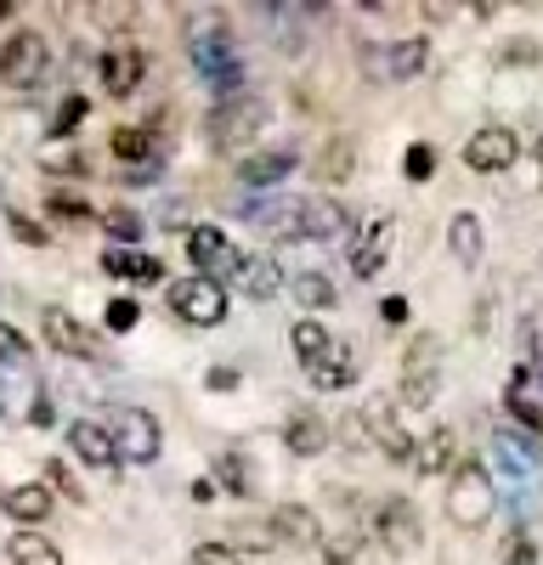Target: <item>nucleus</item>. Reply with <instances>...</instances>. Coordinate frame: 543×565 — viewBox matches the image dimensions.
<instances>
[{"mask_svg": "<svg viewBox=\"0 0 543 565\" xmlns=\"http://www.w3.org/2000/svg\"><path fill=\"white\" fill-rule=\"evenodd\" d=\"M188 57L210 79L215 103H238L244 97V52L233 45L226 12H193L188 18Z\"/></svg>", "mask_w": 543, "mask_h": 565, "instance_id": "f257e3e1", "label": "nucleus"}, {"mask_svg": "<svg viewBox=\"0 0 543 565\" xmlns=\"http://www.w3.org/2000/svg\"><path fill=\"white\" fill-rule=\"evenodd\" d=\"M498 509V492H492V476L481 458H459L447 476V521L459 532H481Z\"/></svg>", "mask_w": 543, "mask_h": 565, "instance_id": "f03ea898", "label": "nucleus"}, {"mask_svg": "<svg viewBox=\"0 0 543 565\" xmlns=\"http://www.w3.org/2000/svg\"><path fill=\"white\" fill-rule=\"evenodd\" d=\"M266 130V103L260 97H238V103H215L204 119V141L215 153H244L255 148V136Z\"/></svg>", "mask_w": 543, "mask_h": 565, "instance_id": "7ed1b4c3", "label": "nucleus"}, {"mask_svg": "<svg viewBox=\"0 0 543 565\" xmlns=\"http://www.w3.org/2000/svg\"><path fill=\"white\" fill-rule=\"evenodd\" d=\"M391 244H396V221H391L385 210L362 215V221L351 226V244H345L351 277H356V282H374V277L385 271V260H391Z\"/></svg>", "mask_w": 543, "mask_h": 565, "instance_id": "20e7f679", "label": "nucleus"}, {"mask_svg": "<svg viewBox=\"0 0 543 565\" xmlns=\"http://www.w3.org/2000/svg\"><path fill=\"white\" fill-rule=\"evenodd\" d=\"M45 68H52V45H45V34H34V29L7 34V45H0V79H7L12 90L40 85Z\"/></svg>", "mask_w": 543, "mask_h": 565, "instance_id": "39448f33", "label": "nucleus"}, {"mask_svg": "<svg viewBox=\"0 0 543 565\" xmlns=\"http://www.w3.org/2000/svg\"><path fill=\"white\" fill-rule=\"evenodd\" d=\"M425 57H430V45L414 34V40H380L362 52V74L380 79V85H402V79H414L425 74Z\"/></svg>", "mask_w": 543, "mask_h": 565, "instance_id": "423d86ee", "label": "nucleus"}, {"mask_svg": "<svg viewBox=\"0 0 543 565\" xmlns=\"http://www.w3.org/2000/svg\"><path fill=\"white\" fill-rule=\"evenodd\" d=\"M170 311L188 322V328H221L226 322V289L221 282H210V277H181V282H170Z\"/></svg>", "mask_w": 543, "mask_h": 565, "instance_id": "0eeeda50", "label": "nucleus"}, {"mask_svg": "<svg viewBox=\"0 0 543 565\" xmlns=\"http://www.w3.org/2000/svg\"><path fill=\"white\" fill-rule=\"evenodd\" d=\"M188 260H193V277H210L226 289V277H238V266H244V249L226 238L221 226H193L188 232Z\"/></svg>", "mask_w": 543, "mask_h": 565, "instance_id": "6e6552de", "label": "nucleus"}, {"mask_svg": "<svg viewBox=\"0 0 543 565\" xmlns=\"http://www.w3.org/2000/svg\"><path fill=\"white\" fill-rule=\"evenodd\" d=\"M108 436H114L119 458H130V463H153V458H159V447H164V430H159V418H153L148 407H130V402H125V407L114 413Z\"/></svg>", "mask_w": 543, "mask_h": 565, "instance_id": "1a4fd4ad", "label": "nucleus"}, {"mask_svg": "<svg viewBox=\"0 0 543 565\" xmlns=\"http://www.w3.org/2000/svg\"><path fill=\"white\" fill-rule=\"evenodd\" d=\"M436 356H441L436 334H419L414 345H407V356H402V407H430L436 402V385H441Z\"/></svg>", "mask_w": 543, "mask_h": 565, "instance_id": "9d476101", "label": "nucleus"}, {"mask_svg": "<svg viewBox=\"0 0 543 565\" xmlns=\"http://www.w3.org/2000/svg\"><path fill=\"white\" fill-rule=\"evenodd\" d=\"M521 159V136L510 125H481L470 141H465V164L476 175H498V170H510Z\"/></svg>", "mask_w": 543, "mask_h": 565, "instance_id": "9b49d317", "label": "nucleus"}, {"mask_svg": "<svg viewBox=\"0 0 543 565\" xmlns=\"http://www.w3.org/2000/svg\"><path fill=\"white\" fill-rule=\"evenodd\" d=\"M362 430H369V441L391 458V463H414V436L402 430V418H396V407L385 402V396H369V407H362Z\"/></svg>", "mask_w": 543, "mask_h": 565, "instance_id": "f8f14e48", "label": "nucleus"}, {"mask_svg": "<svg viewBox=\"0 0 543 565\" xmlns=\"http://www.w3.org/2000/svg\"><path fill=\"white\" fill-rule=\"evenodd\" d=\"M103 90H108V97H136V90H142V74H148V52H142V45H130V40H114L108 45V52H103Z\"/></svg>", "mask_w": 543, "mask_h": 565, "instance_id": "ddd939ff", "label": "nucleus"}, {"mask_svg": "<svg viewBox=\"0 0 543 565\" xmlns=\"http://www.w3.org/2000/svg\"><path fill=\"white\" fill-rule=\"evenodd\" d=\"M40 322H45V340H52L63 356H79V362H108V345L91 334L85 322H74L63 306H45L40 311Z\"/></svg>", "mask_w": 543, "mask_h": 565, "instance_id": "4468645a", "label": "nucleus"}, {"mask_svg": "<svg viewBox=\"0 0 543 565\" xmlns=\"http://www.w3.org/2000/svg\"><path fill=\"white\" fill-rule=\"evenodd\" d=\"M374 537H380L391 554H414V548L425 543V532H419V509L407 503V498H385V503L374 509Z\"/></svg>", "mask_w": 543, "mask_h": 565, "instance_id": "2eb2a0df", "label": "nucleus"}, {"mask_svg": "<svg viewBox=\"0 0 543 565\" xmlns=\"http://www.w3.org/2000/svg\"><path fill=\"white\" fill-rule=\"evenodd\" d=\"M266 532H272V548L278 543L284 548H323V521H317V509H306V503H278Z\"/></svg>", "mask_w": 543, "mask_h": 565, "instance_id": "dca6fc26", "label": "nucleus"}, {"mask_svg": "<svg viewBox=\"0 0 543 565\" xmlns=\"http://www.w3.org/2000/svg\"><path fill=\"white\" fill-rule=\"evenodd\" d=\"M295 148L284 141V148H255V153H244L238 159V181L249 186V193H272V186H284L289 175H295Z\"/></svg>", "mask_w": 543, "mask_h": 565, "instance_id": "f3484780", "label": "nucleus"}, {"mask_svg": "<svg viewBox=\"0 0 543 565\" xmlns=\"http://www.w3.org/2000/svg\"><path fill=\"white\" fill-rule=\"evenodd\" d=\"M68 447H74V458L85 469H114L119 463V447L108 436V424H97V418H74L68 424Z\"/></svg>", "mask_w": 543, "mask_h": 565, "instance_id": "a211bd4d", "label": "nucleus"}, {"mask_svg": "<svg viewBox=\"0 0 543 565\" xmlns=\"http://www.w3.org/2000/svg\"><path fill=\"white\" fill-rule=\"evenodd\" d=\"M345 226H351V215H345L340 199H300L295 232H306V238H317V244H329V238H340Z\"/></svg>", "mask_w": 543, "mask_h": 565, "instance_id": "6ab92c4d", "label": "nucleus"}, {"mask_svg": "<svg viewBox=\"0 0 543 565\" xmlns=\"http://www.w3.org/2000/svg\"><path fill=\"white\" fill-rule=\"evenodd\" d=\"M284 447L295 452V458H317L329 447V424L317 418L311 407H295L289 418H284Z\"/></svg>", "mask_w": 543, "mask_h": 565, "instance_id": "aec40b11", "label": "nucleus"}, {"mask_svg": "<svg viewBox=\"0 0 543 565\" xmlns=\"http://www.w3.org/2000/svg\"><path fill=\"white\" fill-rule=\"evenodd\" d=\"M103 271L108 277H125V282H142V289H153V282H164V260L142 255V249H103Z\"/></svg>", "mask_w": 543, "mask_h": 565, "instance_id": "412c9836", "label": "nucleus"}, {"mask_svg": "<svg viewBox=\"0 0 543 565\" xmlns=\"http://www.w3.org/2000/svg\"><path fill=\"white\" fill-rule=\"evenodd\" d=\"M233 289H238L244 300H272V295L284 289V271H278V260H272V255H244Z\"/></svg>", "mask_w": 543, "mask_h": 565, "instance_id": "4be33fe9", "label": "nucleus"}, {"mask_svg": "<svg viewBox=\"0 0 543 565\" xmlns=\"http://www.w3.org/2000/svg\"><path fill=\"white\" fill-rule=\"evenodd\" d=\"M108 148H114V159H119V164H130V170L159 164V141H153V130H148V125H119V130L108 136Z\"/></svg>", "mask_w": 543, "mask_h": 565, "instance_id": "5701e85b", "label": "nucleus"}, {"mask_svg": "<svg viewBox=\"0 0 543 565\" xmlns=\"http://www.w3.org/2000/svg\"><path fill=\"white\" fill-rule=\"evenodd\" d=\"M0 509L18 521V532H34L45 514H52V492L45 487H34V481H23V487H7V498H0Z\"/></svg>", "mask_w": 543, "mask_h": 565, "instance_id": "b1692460", "label": "nucleus"}, {"mask_svg": "<svg viewBox=\"0 0 543 565\" xmlns=\"http://www.w3.org/2000/svg\"><path fill=\"white\" fill-rule=\"evenodd\" d=\"M453 447H459V436L441 424V430H430L414 447V469H419V476H453V463H459V452H453Z\"/></svg>", "mask_w": 543, "mask_h": 565, "instance_id": "393cba45", "label": "nucleus"}, {"mask_svg": "<svg viewBox=\"0 0 543 565\" xmlns=\"http://www.w3.org/2000/svg\"><path fill=\"white\" fill-rule=\"evenodd\" d=\"M7 565H63V548L45 532H12L7 537Z\"/></svg>", "mask_w": 543, "mask_h": 565, "instance_id": "a878e982", "label": "nucleus"}, {"mask_svg": "<svg viewBox=\"0 0 543 565\" xmlns=\"http://www.w3.org/2000/svg\"><path fill=\"white\" fill-rule=\"evenodd\" d=\"M447 249L459 266H481V215H470V210L453 215L447 221Z\"/></svg>", "mask_w": 543, "mask_h": 565, "instance_id": "bb28decb", "label": "nucleus"}, {"mask_svg": "<svg viewBox=\"0 0 543 565\" xmlns=\"http://www.w3.org/2000/svg\"><path fill=\"white\" fill-rule=\"evenodd\" d=\"M289 351L311 367V362H323L329 351H334V340H329V328L323 322H317V317H300L295 328H289Z\"/></svg>", "mask_w": 543, "mask_h": 565, "instance_id": "cd10ccee", "label": "nucleus"}, {"mask_svg": "<svg viewBox=\"0 0 543 565\" xmlns=\"http://www.w3.org/2000/svg\"><path fill=\"white\" fill-rule=\"evenodd\" d=\"M306 380H311V391H351L356 385V362L340 356V351H329L323 362L306 367Z\"/></svg>", "mask_w": 543, "mask_h": 565, "instance_id": "c85d7f7f", "label": "nucleus"}, {"mask_svg": "<svg viewBox=\"0 0 543 565\" xmlns=\"http://www.w3.org/2000/svg\"><path fill=\"white\" fill-rule=\"evenodd\" d=\"M498 458H504L510 476H532V469H537V441L504 424V430H498Z\"/></svg>", "mask_w": 543, "mask_h": 565, "instance_id": "c756f323", "label": "nucleus"}, {"mask_svg": "<svg viewBox=\"0 0 543 565\" xmlns=\"http://www.w3.org/2000/svg\"><path fill=\"white\" fill-rule=\"evenodd\" d=\"M289 289H295V300H300L306 311H329V306H334V282H329L323 271H295Z\"/></svg>", "mask_w": 543, "mask_h": 565, "instance_id": "7c9ffc66", "label": "nucleus"}, {"mask_svg": "<svg viewBox=\"0 0 543 565\" xmlns=\"http://www.w3.org/2000/svg\"><path fill=\"white\" fill-rule=\"evenodd\" d=\"M85 114H91V103L79 97V90H68V97L57 103V114H52V125H45V136H52V141H74V130L85 125Z\"/></svg>", "mask_w": 543, "mask_h": 565, "instance_id": "2f4dec72", "label": "nucleus"}, {"mask_svg": "<svg viewBox=\"0 0 543 565\" xmlns=\"http://www.w3.org/2000/svg\"><path fill=\"white\" fill-rule=\"evenodd\" d=\"M215 492L226 487L233 498H249V463H244V452H215Z\"/></svg>", "mask_w": 543, "mask_h": 565, "instance_id": "473e14b6", "label": "nucleus"}, {"mask_svg": "<svg viewBox=\"0 0 543 565\" xmlns=\"http://www.w3.org/2000/svg\"><path fill=\"white\" fill-rule=\"evenodd\" d=\"M103 232L114 238V249H136L148 226H142V215H136V210H119V204H114V210L103 215Z\"/></svg>", "mask_w": 543, "mask_h": 565, "instance_id": "72a5a7b5", "label": "nucleus"}, {"mask_svg": "<svg viewBox=\"0 0 543 565\" xmlns=\"http://www.w3.org/2000/svg\"><path fill=\"white\" fill-rule=\"evenodd\" d=\"M40 170H45V175H85V153L74 148V141H45Z\"/></svg>", "mask_w": 543, "mask_h": 565, "instance_id": "f704fd0d", "label": "nucleus"}, {"mask_svg": "<svg viewBox=\"0 0 543 565\" xmlns=\"http://www.w3.org/2000/svg\"><path fill=\"white\" fill-rule=\"evenodd\" d=\"M356 170V148H351V136H334L329 141V153H323V164H317V175L323 181H345Z\"/></svg>", "mask_w": 543, "mask_h": 565, "instance_id": "c9c22d12", "label": "nucleus"}, {"mask_svg": "<svg viewBox=\"0 0 543 565\" xmlns=\"http://www.w3.org/2000/svg\"><path fill=\"white\" fill-rule=\"evenodd\" d=\"M103 322H108V334H130V328L142 322V306H136L130 295H114V300L103 306Z\"/></svg>", "mask_w": 543, "mask_h": 565, "instance_id": "e433bc0d", "label": "nucleus"}, {"mask_svg": "<svg viewBox=\"0 0 543 565\" xmlns=\"http://www.w3.org/2000/svg\"><path fill=\"white\" fill-rule=\"evenodd\" d=\"M7 232H12V244H29V249H45V244H52V232H45L40 221H29L23 210H7Z\"/></svg>", "mask_w": 543, "mask_h": 565, "instance_id": "4c0bfd02", "label": "nucleus"}, {"mask_svg": "<svg viewBox=\"0 0 543 565\" xmlns=\"http://www.w3.org/2000/svg\"><path fill=\"white\" fill-rule=\"evenodd\" d=\"M402 175L407 181H430L436 175V148H430V141H414V148L402 153Z\"/></svg>", "mask_w": 543, "mask_h": 565, "instance_id": "58836bf2", "label": "nucleus"}, {"mask_svg": "<svg viewBox=\"0 0 543 565\" xmlns=\"http://www.w3.org/2000/svg\"><path fill=\"white\" fill-rule=\"evenodd\" d=\"M188 565H244V554L233 543H193Z\"/></svg>", "mask_w": 543, "mask_h": 565, "instance_id": "ea45409f", "label": "nucleus"}, {"mask_svg": "<svg viewBox=\"0 0 543 565\" xmlns=\"http://www.w3.org/2000/svg\"><path fill=\"white\" fill-rule=\"evenodd\" d=\"M45 210H52L57 221H74V226H79V221H91V204H85V199H74V193H52V199H45Z\"/></svg>", "mask_w": 543, "mask_h": 565, "instance_id": "a19ab883", "label": "nucleus"}, {"mask_svg": "<svg viewBox=\"0 0 543 565\" xmlns=\"http://www.w3.org/2000/svg\"><path fill=\"white\" fill-rule=\"evenodd\" d=\"M0 362H29V334H18L12 322H0Z\"/></svg>", "mask_w": 543, "mask_h": 565, "instance_id": "79ce46f5", "label": "nucleus"}, {"mask_svg": "<svg viewBox=\"0 0 543 565\" xmlns=\"http://www.w3.org/2000/svg\"><path fill=\"white\" fill-rule=\"evenodd\" d=\"M45 481H52V487H57L63 498H74V503L85 498V492H79V481H74V469H68L63 458H52V463H45Z\"/></svg>", "mask_w": 543, "mask_h": 565, "instance_id": "37998d69", "label": "nucleus"}, {"mask_svg": "<svg viewBox=\"0 0 543 565\" xmlns=\"http://www.w3.org/2000/svg\"><path fill=\"white\" fill-rule=\"evenodd\" d=\"M504 565H537V543H532L526 532H515L510 548H504Z\"/></svg>", "mask_w": 543, "mask_h": 565, "instance_id": "c03bdc74", "label": "nucleus"}, {"mask_svg": "<svg viewBox=\"0 0 543 565\" xmlns=\"http://www.w3.org/2000/svg\"><path fill=\"white\" fill-rule=\"evenodd\" d=\"M204 385H210V391H238V367H210Z\"/></svg>", "mask_w": 543, "mask_h": 565, "instance_id": "a18cd8bd", "label": "nucleus"}, {"mask_svg": "<svg viewBox=\"0 0 543 565\" xmlns=\"http://www.w3.org/2000/svg\"><path fill=\"white\" fill-rule=\"evenodd\" d=\"M380 317H385L391 328H402V322H407V300H402V295H385V300H380Z\"/></svg>", "mask_w": 543, "mask_h": 565, "instance_id": "49530a36", "label": "nucleus"}, {"mask_svg": "<svg viewBox=\"0 0 543 565\" xmlns=\"http://www.w3.org/2000/svg\"><path fill=\"white\" fill-rule=\"evenodd\" d=\"M504 63H537V45H532V40H510Z\"/></svg>", "mask_w": 543, "mask_h": 565, "instance_id": "de8ad7c7", "label": "nucleus"}, {"mask_svg": "<svg viewBox=\"0 0 543 565\" xmlns=\"http://www.w3.org/2000/svg\"><path fill=\"white\" fill-rule=\"evenodd\" d=\"M188 492H193V503H215V498H221V492H215V481H210V476H199V481H193V487H188Z\"/></svg>", "mask_w": 543, "mask_h": 565, "instance_id": "09e8293b", "label": "nucleus"}, {"mask_svg": "<svg viewBox=\"0 0 543 565\" xmlns=\"http://www.w3.org/2000/svg\"><path fill=\"white\" fill-rule=\"evenodd\" d=\"M29 418H34V424H52L57 413H52V402H45V396H34V413H29Z\"/></svg>", "mask_w": 543, "mask_h": 565, "instance_id": "8fccbe9b", "label": "nucleus"}, {"mask_svg": "<svg viewBox=\"0 0 543 565\" xmlns=\"http://www.w3.org/2000/svg\"><path fill=\"white\" fill-rule=\"evenodd\" d=\"M537 170H543V136H537Z\"/></svg>", "mask_w": 543, "mask_h": 565, "instance_id": "3c124183", "label": "nucleus"}]
</instances>
